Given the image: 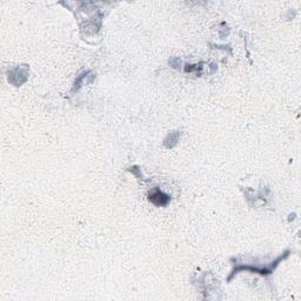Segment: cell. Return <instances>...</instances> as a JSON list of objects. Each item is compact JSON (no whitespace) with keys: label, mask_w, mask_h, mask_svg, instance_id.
<instances>
[{"label":"cell","mask_w":301,"mask_h":301,"mask_svg":"<svg viewBox=\"0 0 301 301\" xmlns=\"http://www.w3.org/2000/svg\"><path fill=\"white\" fill-rule=\"evenodd\" d=\"M288 254H290V252L284 253V255H280V257L278 258L277 260L273 262V264H271L270 266H268V267H252V266H239V267H235L234 270H233L232 274L229 275L228 281H230V279H232V278L234 277V275L238 273L239 271H245V270L252 271V272H254V273H259V274H271L272 272H273L274 268L277 267L278 264H279L280 261H283L284 259H286L288 257Z\"/></svg>","instance_id":"1"},{"label":"cell","mask_w":301,"mask_h":301,"mask_svg":"<svg viewBox=\"0 0 301 301\" xmlns=\"http://www.w3.org/2000/svg\"><path fill=\"white\" fill-rule=\"evenodd\" d=\"M149 199L153 205L160 207V206H166V205L169 203V200H171V197L167 194H165L164 192L155 190L153 193H150L149 195Z\"/></svg>","instance_id":"2"}]
</instances>
